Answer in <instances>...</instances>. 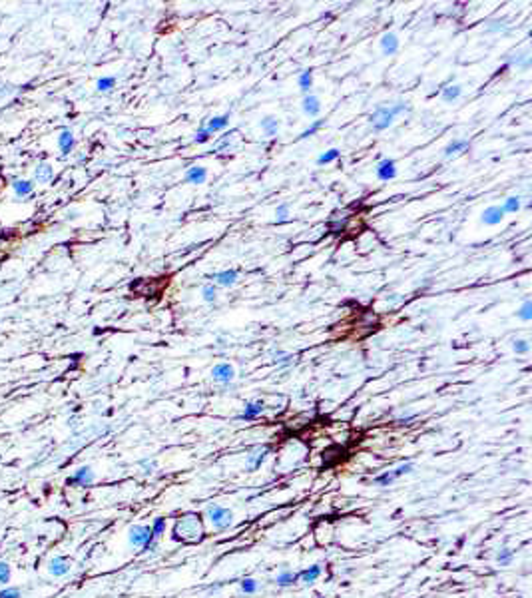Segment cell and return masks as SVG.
I'll return each mask as SVG.
<instances>
[{"label":"cell","instance_id":"21","mask_svg":"<svg viewBox=\"0 0 532 598\" xmlns=\"http://www.w3.org/2000/svg\"><path fill=\"white\" fill-rule=\"evenodd\" d=\"M261 130H263L265 136H275V134H277V130H279V120L273 118V116L263 118L261 120Z\"/></svg>","mask_w":532,"mask_h":598},{"label":"cell","instance_id":"19","mask_svg":"<svg viewBox=\"0 0 532 598\" xmlns=\"http://www.w3.org/2000/svg\"><path fill=\"white\" fill-rule=\"evenodd\" d=\"M297 580V572H291V570H283L277 574V579H275V584L281 586V588H287V586H293Z\"/></svg>","mask_w":532,"mask_h":598},{"label":"cell","instance_id":"42","mask_svg":"<svg viewBox=\"0 0 532 598\" xmlns=\"http://www.w3.org/2000/svg\"><path fill=\"white\" fill-rule=\"evenodd\" d=\"M140 465H142L144 468H147V471H146V473H152V468H154V463H147V461H142Z\"/></svg>","mask_w":532,"mask_h":598},{"label":"cell","instance_id":"8","mask_svg":"<svg viewBox=\"0 0 532 598\" xmlns=\"http://www.w3.org/2000/svg\"><path fill=\"white\" fill-rule=\"evenodd\" d=\"M48 572L52 574V576H56V579H62V576H66L68 572H70V562H68V559H64V557H54L52 561H50V564H48Z\"/></svg>","mask_w":532,"mask_h":598},{"label":"cell","instance_id":"6","mask_svg":"<svg viewBox=\"0 0 532 598\" xmlns=\"http://www.w3.org/2000/svg\"><path fill=\"white\" fill-rule=\"evenodd\" d=\"M211 377H214L216 383L227 385V383H231L233 377H236V371H233V367L229 365V363H218V365L211 369Z\"/></svg>","mask_w":532,"mask_h":598},{"label":"cell","instance_id":"5","mask_svg":"<svg viewBox=\"0 0 532 598\" xmlns=\"http://www.w3.org/2000/svg\"><path fill=\"white\" fill-rule=\"evenodd\" d=\"M94 479H96V475L90 467H80L72 477L66 479V485L68 486H90L94 483Z\"/></svg>","mask_w":532,"mask_h":598},{"label":"cell","instance_id":"24","mask_svg":"<svg viewBox=\"0 0 532 598\" xmlns=\"http://www.w3.org/2000/svg\"><path fill=\"white\" fill-rule=\"evenodd\" d=\"M297 84H299V90L307 94L309 88H311V84H313V72L311 70H303L299 74V78H297Z\"/></svg>","mask_w":532,"mask_h":598},{"label":"cell","instance_id":"3","mask_svg":"<svg viewBox=\"0 0 532 598\" xmlns=\"http://www.w3.org/2000/svg\"><path fill=\"white\" fill-rule=\"evenodd\" d=\"M205 515L209 519V523L214 524V528L218 530H225L233 524V512L231 508L227 506H221V505H207L205 508Z\"/></svg>","mask_w":532,"mask_h":598},{"label":"cell","instance_id":"1","mask_svg":"<svg viewBox=\"0 0 532 598\" xmlns=\"http://www.w3.org/2000/svg\"><path fill=\"white\" fill-rule=\"evenodd\" d=\"M407 110V102L399 100L397 104H391V106H377V110L371 114V124H373V130L375 132H383L387 130V128L393 124V120Z\"/></svg>","mask_w":532,"mask_h":598},{"label":"cell","instance_id":"7","mask_svg":"<svg viewBox=\"0 0 532 598\" xmlns=\"http://www.w3.org/2000/svg\"><path fill=\"white\" fill-rule=\"evenodd\" d=\"M397 176V168H395V162L391 158H385L377 164V178L381 182H389Z\"/></svg>","mask_w":532,"mask_h":598},{"label":"cell","instance_id":"17","mask_svg":"<svg viewBox=\"0 0 532 598\" xmlns=\"http://www.w3.org/2000/svg\"><path fill=\"white\" fill-rule=\"evenodd\" d=\"M58 146H60V152H62L64 156L72 152V148H74V136H72V132H70V130H64V132L60 134V138H58Z\"/></svg>","mask_w":532,"mask_h":598},{"label":"cell","instance_id":"13","mask_svg":"<svg viewBox=\"0 0 532 598\" xmlns=\"http://www.w3.org/2000/svg\"><path fill=\"white\" fill-rule=\"evenodd\" d=\"M185 180L189 184H203L207 180V169L202 168V166H191L185 172Z\"/></svg>","mask_w":532,"mask_h":598},{"label":"cell","instance_id":"11","mask_svg":"<svg viewBox=\"0 0 532 598\" xmlns=\"http://www.w3.org/2000/svg\"><path fill=\"white\" fill-rule=\"evenodd\" d=\"M263 409H265L263 401H251V403H247V405H245L243 413H241V415H238V419H239V421H251V419H255L257 415H261V413H263Z\"/></svg>","mask_w":532,"mask_h":598},{"label":"cell","instance_id":"31","mask_svg":"<svg viewBox=\"0 0 532 598\" xmlns=\"http://www.w3.org/2000/svg\"><path fill=\"white\" fill-rule=\"evenodd\" d=\"M150 528H152V535H154L156 539H160L164 532H165V519H164V517H158V519L152 523Z\"/></svg>","mask_w":532,"mask_h":598},{"label":"cell","instance_id":"38","mask_svg":"<svg viewBox=\"0 0 532 598\" xmlns=\"http://www.w3.org/2000/svg\"><path fill=\"white\" fill-rule=\"evenodd\" d=\"M513 349H514V353H516V355H524V353H528L530 345H528V341H526V339H518V341H514Z\"/></svg>","mask_w":532,"mask_h":598},{"label":"cell","instance_id":"16","mask_svg":"<svg viewBox=\"0 0 532 598\" xmlns=\"http://www.w3.org/2000/svg\"><path fill=\"white\" fill-rule=\"evenodd\" d=\"M214 280H216L220 285L229 287V285H233V283L238 281V271H236V269H225V271H220V273H216Z\"/></svg>","mask_w":532,"mask_h":598},{"label":"cell","instance_id":"29","mask_svg":"<svg viewBox=\"0 0 532 598\" xmlns=\"http://www.w3.org/2000/svg\"><path fill=\"white\" fill-rule=\"evenodd\" d=\"M339 156H341V152H339L337 148H331V150H327L325 154H321V156L317 158V164H319V166H323V164H331V162H335Z\"/></svg>","mask_w":532,"mask_h":598},{"label":"cell","instance_id":"15","mask_svg":"<svg viewBox=\"0 0 532 598\" xmlns=\"http://www.w3.org/2000/svg\"><path fill=\"white\" fill-rule=\"evenodd\" d=\"M303 112H305L307 116H311V118L319 116V112H321V102H319L317 96L307 94V96L303 98Z\"/></svg>","mask_w":532,"mask_h":598},{"label":"cell","instance_id":"23","mask_svg":"<svg viewBox=\"0 0 532 598\" xmlns=\"http://www.w3.org/2000/svg\"><path fill=\"white\" fill-rule=\"evenodd\" d=\"M34 174H36V180H38V182H44V184L50 182V180L54 178V172H52V166H50V164H40V166L36 168Z\"/></svg>","mask_w":532,"mask_h":598},{"label":"cell","instance_id":"10","mask_svg":"<svg viewBox=\"0 0 532 598\" xmlns=\"http://www.w3.org/2000/svg\"><path fill=\"white\" fill-rule=\"evenodd\" d=\"M267 455H269V448L267 447H257L255 451H251L249 455H247V467L251 468V471H255V468H259L261 465H263V461L267 459Z\"/></svg>","mask_w":532,"mask_h":598},{"label":"cell","instance_id":"34","mask_svg":"<svg viewBox=\"0 0 532 598\" xmlns=\"http://www.w3.org/2000/svg\"><path fill=\"white\" fill-rule=\"evenodd\" d=\"M393 483H395V477H393L391 471H387V473H383V475H377V477H375V485H379V486H389V485H393Z\"/></svg>","mask_w":532,"mask_h":598},{"label":"cell","instance_id":"18","mask_svg":"<svg viewBox=\"0 0 532 598\" xmlns=\"http://www.w3.org/2000/svg\"><path fill=\"white\" fill-rule=\"evenodd\" d=\"M229 124V114H223V116H216V118H211L209 122H207V126H205V130L209 132V134H214V132H220V130H223V128Z\"/></svg>","mask_w":532,"mask_h":598},{"label":"cell","instance_id":"40","mask_svg":"<svg viewBox=\"0 0 532 598\" xmlns=\"http://www.w3.org/2000/svg\"><path fill=\"white\" fill-rule=\"evenodd\" d=\"M287 216H289V206H287V204L277 206V209H275V218H277V222H279V224H281V222H285V220H287Z\"/></svg>","mask_w":532,"mask_h":598},{"label":"cell","instance_id":"14","mask_svg":"<svg viewBox=\"0 0 532 598\" xmlns=\"http://www.w3.org/2000/svg\"><path fill=\"white\" fill-rule=\"evenodd\" d=\"M321 566L319 564H313V566H309V568H305V570H301V572H297V579H299L303 584H313L319 576H321Z\"/></svg>","mask_w":532,"mask_h":598},{"label":"cell","instance_id":"30","mask_svg":"<svg viewBox=\"0 0 532 598\" xmlns=\"http://www.w3.org/2000/svg\"><path fill=\"white\" fill-rule=\"evenodd\" d=\"M513 557H514L513 550H510V548H502V550L496 554V562H498L500 566H508L510 562H513Z\"/></svg>","mask_w":532,"mask_h":598},{"label":"cell","instance_id":"36","mask_svg":"<svg viewBox=\"0 0 532 598\" xmlns=\"http://www.w3.org/2000/svg\"><path fill=\"white\" fill-rule=\"evenodd\" d=\"M0 598H22V590L16 586H8L0 590Z\"/></svg>","mask_w":532,"mask_h":598},{"label":"cell","instance_id":"27","mask_svg":"<svg viewBox=\"0 0 532 598\" xmlns=\"http://www.w3.org/2000/svg\"><path fill=\"white\" fill-rule=\"evenodd\" d=\"M239 590L243 592V594H255L259 590V582L255 580V579H243L241 582H239Z\"/></svg>","mask_w":532,"mask_h":598},{"label":"cell","instance_id":"25","mask_svg":"<svg viewBox=\"0 0 532 598\" xmlns=\"http://www.w3.org/2000/svg\"><path fill=\"white\" fill-rule=\"evenodd\" d=\"M32 189H34V184L30 180H18V182H14L16 196H28V194H32Z\"/></svg>","mask_w":532,"mask_h":598},{"label":"cell","instance_id":"33","mask_svg":"<svg viewBox=\"0 0 532 598\" xmlns=\"http://www.w3.org/2000/svg\"><path fill=\"white\" fill-rule=\"evenodd\" d=\"M413 463H405V465H399L397 468H393V477H395V481L399 479V477H403V475H409V473H413Z\"/></svg>","mask_w":532,"mask_h":598},{"label":"cell","instance_id":"32","mask_svg":"<svg viewBox=\"0 0 532 598\" xmlns=\"http://www.w3.org/2000/svg\"><path fill=\"white\" fill-rule=\"evenodd\" d=\"M202 295H203V301H207V303H214V301H216V297H218V291H216V287L211 285V283H207V285H203V287H202Z\"/></svg>","mask_w":532,"mask_h":598},{"label":"cell","instance_id":"41","mask_svg":"<svg viewBox=\"0 0 532 598\" xmlns=\"http://www.w3.org/2000/svg\"><path fill=\"white\" fill-rule=\"evenodd\" d=\"M209 136H211V134L205 130V128H200V130L196 132V136H194V142H196V144H205V142L209 140Z\"/></svg>","mask_w":532,"mask_h":598},{"label":"cell","instance_id":"26","mask_svg":"<svg viewBox=\"0 0 532 598\" xmlns=\"http://www.w3.org/2000/svg\"><path fill=\"white\" fill-rule=\"evenodd\" d=\"M116 86V78L114 76H104L96 82V90L98 92H110Z\"/></svg>","mask_w":532,"mask_h":598},{"label":"cell","instance_id":"39","mask_svg":"<svg viewBox=\"0 0 532 598\" xmlns=\"http://www.w3.org/2000/svg\"><path fill=\"white\" fill-rule=\"evenodd\" d=\"M323 124H325L323 120H315V122H313V124H311L309 128H307V130H305V132H303V134H301L299 138H301V140H305V138H309V136H313V134H315V132H317V130H319V128H321Z\"/></svg>","mask_w":532,"mask_h":598},{"label":"cell","instance_id":"9","mask_svg":"<svg viewBox=\"0 0 532 598\" xmlns=\"http://www.w3.org/2000/svg\"><path fill=\"white\" fill-rule=\"evenodd\" d=\"M502 220H504V211L500 206H491L482 211V222L486 225H498Z\"/></svg>","mask_w":532,"mask_h":598},{"label":"cell","instance_id":"20","mask_svg":"<svg viewBox=\"0 0 532 598\" xmlns=\"http://www.w3.org/2000/svg\"><path fill=\"white\" fill-rule=\"evenodd\" d=\"M466 148H469V140L457 138V140L449 142V146L444 148V156H446V158H451L453 154H459V152H462V150H466Z\"/></svg>","mask_w":532,"mask_h":598},{"label":"cell","instance_id":"37","mask_svg":"<svg viewBox=\"0 0 532 598\" xmlns=\"http://www.w3.org/2000/svg\"><path fill=\"white\" fill-rule=\"evenodd\" d=\"M518 317L522 319V321H530V319H532V303H530V301H524V303H522V307H520V311H518Z\"/></svg>","mask_w":532,"mask_h":598},{"label":"cell","instance_id":"4","mask_svg":"<svg viewBox=\"0 0 532 598\" xmlns=\"http://www.w3.org/2000/svg\"><path fill=\"white\" fill-rule=\"evenodd\" d=\"M189 519H182L178 521L176 528L180 530L182 528V535L174 537V541H200V535H202V523L196 515H187Z\"/></svg>","mask_w":532,"mask_h":598},{"label":"cell","instance_id":"2","mask_svg":"<svg viewBox=\"0 0 532 598\" xmlns=\"http://www.w3.org/2000/svg\"><path fill=\"white\" fill-rule=\"evenodd\" d=\"M156 537L152 535V528L147 524H134L128 530V542L132 546H138L142 548L144 552H150L156 548Z\"/></svg>","mask_w":532,"mask_h":598},{"label":"cell","instance_id":"35","mask_svg":"<svg viewBox=\"0 0 532 598\" xmlns=\"http://www.w3.org/2000/svg\"><path fill=\"white\" fill-rule=\"evenodd\" d=\"M12 579V570L8 562H0V584H6Z\"/></svg>","mask_w":532,"mask_h":598},{"label":"cell","instance_id":"28","mask_svg":"<svg viewBox=\"0 0 532 598\" xmlns=\"http://www.w3.org/2000/svg\"><path fill=\"white\" fill-rule=\"evenodd\" d=\"M500 207H502L504 213H514V211L520 209V198L518 196H510V198L504 200V206H500Z\"/></svg>","mask_w":532,"mask_h":598},{"label":"cell","instance_id":"22","mask_svg":"<svg viewBox=\"0 0 532 598\" xmlns=\"http://www.w3.org/2000/svg\"><path fill=\"white\" fill-rule=\"evenodd\" d=\"M460 94H462V88L459 86V84H455V86H446V88H442V92H440V98L444 100V102H455V100H459L460 98Z\"/></svg>","mask_w":532,"mask_h":598},{"label":"cell","instance_id":"12","mask_svg":"<svg viewBox=\"0 0 532 598\" xmlns=\"http://www.w3.org/2000/svg\"><path fill=\"white\" fill-rule=\"evenodd\" d=\"M381 50H383V54L393 56V54L399 50V38H397L393 32L383 34V38H381Z\"/></svg>","mask_w":532,"mask_h":598}]
</instances>
